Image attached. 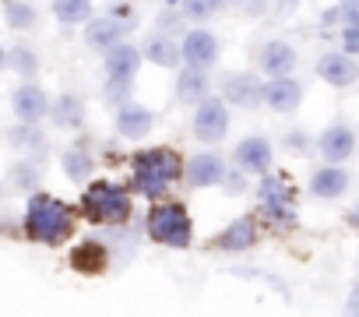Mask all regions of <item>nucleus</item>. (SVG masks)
<instances>
[{
	"mask_svg": "<svg viewBox=\"0 0 359 317\" xmlns=\"http://www.w3.org/2000/svg\"><path fill=\"white\" fill-rule=\"evenodd\" d=\"M180 177H184V158L169 144L144 148L130 158V191L148 201H158Z\"/></svg>",
	"mask_w": 359,
	"mask_h": 317,
	"instance_id": "obj_1",
	"label": "nucleus"
},
{
	"mask_svg": "<svg viewBox=\"0 0 359 317\" xmlns=\"http://www.w3.org/2000/svg\"><path fill=\"white\" fill-rule=\"evenodd\" d=\"M22 229L32 243H43V247H60L71 233H74V212L53 198V194H32L29 205H25V219H22Z\"/></svg>",
	"mask_w": 359,
	"mask_h": 317,
	"instance_id": "obj_2",
	"label": "nucleus"
},
{
	"mask_svg": "<svg viewBox=\"0 0 359 317\" xmlns=\"http://www.w3.org/2000/svg\"><path fill=\"white\" fill-rule=\"evenodd\" d=\"M134 212V198L130 187L116 184V180H95L85 187L81 198V215L95 226H123Z\"/></svg>",
	"mask_w": 359,
	"mask_h": 317,
	"instance_id": "obj_3",
	"label": "nucleus"
},
{
	"mask_svg": "<svg viewBox=\"0 0 359 317\" xmlns=\"http://www.w3.org/2000/svg\"><path fill=\"white\" fill-rule=\"evenodd\" d=\"M144 229L155 243L162 247H176L184 250L194 243V222H191V212L180 205V201H158L148 219H144Z\"/></svg>",
	"mask_w": 359,
	"mask_h": 317,
	"instance_id": "obj_4",
	"label": "nucleus"
},
{
	"mask_svg": "<svg viewBox=\"0 0 359 317\" xmlns=\"http://www.w3.org/2000/svg\"><path fill=\"white\" fill-rule=\"evenodd\" d=\"M257 198H261V212L275 226L289 229L296 222V208H292L296 205V194H292V184L282 173H264L261 184H257Z\"/></svg>",
	"mask_w": 359,
	"mask_h": 317,
	"instance_id": "obj_5",
	"label": "nucleus"
},
{
	"mask_svg": "<svg viewBox=\"0 0 359 317\" xmlns=\"http://www.w3.org/2000/svg\"><path fill=\"white\" fill-rule=\"evenodd\" d=\"M219 99L236 109H257L264 106V78L250 71H229L219 81Z\"/></svg>",
	"mask_w": 359,
	"mask_h": 317,
	"instance_id": "obj_6",
	"label": "nucleus"
},
{
	"mask_svg": "<svg viewBox=\"0 0 359 317\" xmlns=\"http://www.w3.org/2000/svg\"><path fill=\"white\" fill-rule=\"evenodd\" d=\"M191 134H194V141H201V144H219V141L229 134V106H226L219 95H208L201 106H194Z\"/></svg>",
	"mask_w": 359,
	"mask_h": 317,
	"instance_id": "obj_7",
	"label": "nucleus"
},
{
	"mask_svg": "<svg viewBox=\"0 0 359 317\" xmlns=\"http://www.w3.org/2000/svg\"><path fill=\"white\" fill-rule=\"evenodd\" d=\"M137 29V18H116V15H92L85 22V46L95 50V53H106L113 50L116 43H123L130 32Z\"/></svg>",
	"mask_w": 359,
	"mask_h": 317,
	"instance_id": "obj_8",
	"label": "nucleus"
},
{
	"mask_svg": "<svg viewBox=\"0 0 359 317\" xmlns=\"http://www.w3.org/2000/svg\"><path fill=\"white\" fill-rule=\"evenodd\" d=\"M219 53H222V43L208 29H184V36H180V60L187 67L208 71L219 64Z\"/></svg>",
	"mask_w": 359,
	"mask_h": 317,
	"instance_id": "obj_9",
	"label": "nucleus"
},
{
	"mask_svg": "<svg viewBox=\"0 0 359 317\" xmlns=\"http://www.w3.org/2000/svg\"><path fill=\"white\" fill-rule=\"evenodd\" d=\"M313 151L324 158L327 166H341L355 155V130L348 123H331L313 137Z\"/></svg>",
	"mask_w": 359,
	"mask_h": 317,
	"instance_id": "obj_10",
	"label": "nucleus"
},
{
	"mask_svg": "<svg viewBox=\"0 0 359 317\" xmlns=\"http://www.w3.org/2000/svg\"><path fill=\"white\" fill-rule=\"evenodd\" d=\"M233 163H236V170L247 173V177H264V173L271 170V163H275V148H271L268 137L250 134V137H243V141L236 144Z\"/></svg>",
	"mask_w": 359,
	"mask_h": 317,
	"instance_id": "obj_11",
	"label": "nucleus"
},
{
	"mask_svg": "<svg viewBox=\"0 0 359 317\" xmlns=\"http://www.w3.org/2000/svg\"><path fill=\"white\" fill-rule=\"evenodd\" d=\"M11 109H15L18 123H43L50 113V95L36 81H22L11 92Z\"/></svg>",
	"mask_w": 359,
	"mask_h": 317,
	"instance_id": "obj_12",
	"label": "nucleus"
},
{
	"mask_svg": "<svg viewBox=\"0 0 359 317\" xmlns=\"http://www.w3.org/2000/svg\"><path fill=\"white\" fill-rule=\"evenodd\" d=\"M296 64H299V57H296L292 43H285V39H268L257 53V67L268 81L271 78H289L296 71Z\"/></svg>",
	"mask_w": 359,
	"mask_h": 317,
	"instance_id": "obj_13",
	"label": "nucleus"
},
{
	"mask_svg": "<svg viewBox=\"0 0 359 317\" xmlns=\"http://www.w3.org/2000/svg\"><path fill=\"white\" fill-rule=\"evenodd\" d=\"M317 78L331 88H348V85L359 81V64H355V57H345L341 50H331V53L317 57Z\"/></svg>",
	"mask_w": 359,
	"mask_h": 317,
	"instance_id": "obj_14",
	"label": "nucleus"
},
{
	"mask_svg": "<svg viewBox=\"0 0 359 317\" xmlns=\"http://www.w3.org/2000/svg\"><path fill=\"white\" fill-rule=\"evenodd\" d=\"M226 158L219 155V151H198L191 163L184 166V173H187V184L194 187V191H205V187H219L222 184V177H226Z\"/></svg>",
	"mask_w": 359,
	"mask_h": 317,
	"instance_id": "obj_15",
	"label": "nucleus"
},
{
	"mask_svg": "<svg viewBox=\"0 0 359 317\" xmlns=\"http://www.w3.org/2000/svg\"><path fill=\"white\" fill-rule=\"evenodd\" d=\"M102 67H106V81H134L141 67V50L123 39L102 53Z\"/></svg>",
	"mask_w": 359,
	"mask_h": 317,
	"instance_id": "obj_16",
	"label": "nucleus"
},
{
	"mask_svg": "<svg viewBox=\"0 0 359 317\" xmlns=\"http://www.w3.org/2000/svg\"><path fill=\"white\" fill-rule=\"evenodd\" d=\"M299 102H303V85H299L292 74H289V78H271V81H264V106H268L271 113H278V116L296 113Z\"/></svg>",
	"mask_w": 359,
	"mask_h": 317,
	"instance_id": "obj_17",
	"label": "nucleus"
},
{
	"mask_svg": "<svg viewBox=\"0 0 359 317\" xmlns=\"http://www.w3.org/2000/svg\"><path fill=\"white\" fill-rule=\"evenodd\" d=\"M257 236H261V229H257V219H250V215H240V219H233L219 236H215V250H226V254H243V250H250L254 243H257Z\"/></svg>",
	"mask_w": 359,
	"mask_h": 317,
	"instance_id": "obj_18",
	"label": "nucleus"
},
{
	"mask_svg": "<svg viewBox=\"0 0 359 317\" xmlns=\"http://www.w3.org/2000/svg\"><path fill=\"white\" fill-rule=\"evenodd\" d=\"M151 127H155V113H151L148 106L127 102V106L116 109V134H120L123 141H141V137L151 134Z\"/></svg>",
	"mask_w": 359,
	"mask_h": 317,
	"instance_id": "obj_19",
	"label": "nucleus"
},
{
	"mask_svg": "<svg viewBox=\"0 0 359 317\" xmlns=\"http://www.w3.org/2000/svg\"><path fill=\"white\" fill-rule=\"evenodd\" d=\"M46 120H50L57 130H81V127H85V102H81V95L60 92L57 99H50Z\"/></svg>",
	"mask_w": 359,
	"mask_h": 317,
	"instance_id": "obj_20",
	"label": "nucleus"
},
{
	"mask_svg": "<svg viewBox=\"0 0 359 317\" xmlns=\"http://www.w3.org/2000/svg\"><path fill=\"white\" fill-rule=\"evenodd\" d=\"M8 144L15 148V151H22L25 158H32V163H39V158L46 155V148H50V141H46V130L39 127V123H15V127H8Z\"/></svg>",
	"mask_w": 359,
	"mask_h": 317,
	"instance_id": "obj_21",
	"label": "nucleus"
},
{
	"mask_svg": "<svg viewBox=\"0 0 359 317\" xmlns=\"http://www.w3.org/2000/svg\"><path fill=\"white\" fill-rule=\"evenodd\" d=\"M208 95H212V78H208V71L180 67V74H176V102H180V106H201Z\"/></svg>",
	"mask_w": 359,
	"mask_h": 317,
	"instance_id": "obj_22",
	"label": "nucleus"
},
{
	"mask_svg": "<svg viewBox=\"0 0 359 317\" xmlns=\"http://www.w3.org/2000/svg\"><path fill=\"white\" fill-rule=\"evenodd\" d=\"M348 184H352V177L341 170V166H320L313 177H310V194L313 198H320V201H338L345 191H348Z\"/></svg>",
	"mask_w": 359,
	"mask_h": 317,
	"instance_id": "obj_23",
	"label": "nucleus"
},
{
	"mask_svg": "<svg viewBox=\"0 0 359 317\" xmlns=\"http://www.w3.org/2000/svg\"><path fill=\"white\" fill-rule=\"evenodd\" d=\"M141 60H151L155 67H165V71H172V67H180L184 60H180V43L176 39H169V36H148L141 46Z\"/></svg>",
	"mask_w": 359,
	"mask_h": 317,
	"instance_id": "obj_24",
	"label": "nucleus"
},
{
	"mask_svg": "<svg viewBox=\"0 0 359 317\" xmlns=\"http://www.w3.org/2000/svg\"><path fill=\"white\" fill-rule=\"evenodd\" d=\"M60 170L71 184H88L92 173H95V158L85 144H71V148L60 151Z\"/></svg>",
	"mask_w": 359,
	"mask_h": 317,
	"instance_id": "obj_25",
	"label": "nucleus"
},
{
	"mask_svg": "<svg viewBox=\"0 0 359 317\" xmlns=\"http://www.w3.org/2000/svg\"><path fill=\"white\" fill-rule=\"evenodd\" d=\"M106 264H109V254L95 240H85L71 250V268L81 271V275H99V271H106Z\"/></svg>",
	"mask_w": 359,
	"mask_h": 317,
	"instance_id": "obj_26",
	"label": "nucleus"
},
{
	"mask_svg": "<svg viewBox=\"0 0 359 317\" xmlns=\"http://www.w3.org/2000/svg\"><path fill=\"white\" fill-rule=\"evenodd\" d=\"M0 11H4L8 29H15V32H29V29H36V22H39V11L32 8V0H4V4H0Z\"/></svg>",
	"mask_w": 359,
	"mask_h": 317,
	"instance_id": "obj_27",
	"label": "nucleus"
},
{
	"mask_svg": "<svg viewBox=\"0 0 359 317\" xmlns=\"http://www.w3.org/2000/svg\"><path fill=\"white\" fill-rule=\"evenodd\" d=\"M8 71L22 74V81H32L39 74V53L32 46H25V43H15L8 50Z\"/></svg>",
	"mask_w": 359,
	"mask_h": 317,
	"instance_id": "obj_28",
	"label": "nucleus"
},
{
	"mask_svg": "<svg viewBox=\"0 0 359 317\" xmlns=\"http://www.w3.org/2000/svg\"><path fill=\"white\" fill-rule=\"evenodd\" d=\"M53 18L60 25H85L92 18V0H53Z\"/></svg>",
	"mask_w": 359,
	"mask_h": 317,
	"instance_id": "obj_29",
	"label": "nucleus"
},
{
	"mask_svg": "<svg viewBox=\"0 0 359 317\" xmlns=\"http://www.w3.org/2000/svg\"><path fill=\"white\" fill-rule=\"evenodd\" d=\"M176 8L184 15V22H208L226 8V0H180Z\"/></svg>",
	"mask_w": 359,
	"mask_h": 317,
	"instance_id": "obj_30",
	"label": "nucleus"
},
{
	"mask_svg": "<svg viewBox=\"0 0 359 317\" xmlns=\"http://www.w3.org/2000/svg\"><path fill=\"white\" fill-rule=\"evenodd\" d=\"M8 180H11V187L22 191V194H25V191H36V187H39V163H32V158H22V163L11 166Z\"/></svg>",
	"mask_w": 359,
	"mask_h": 317,
	"instance_id": "obj_31",
	"label": "nucleus"
},
{
	"mask_svg": "<svg viewBox=\"0 0 359 317\" xmlns=\"http://www.w3.org/2000/svg\"><path fill=\"white\" fill-rule=\"evenodd\" d=\"M184 29H187V22H184V15H180L176 8H165L158 15V22H155V36H169V39H180Z\"/></svg>",
	"mask_w": 359,
	"mask_h": 317,
	"instance_id": "obj_32",
	"label": "nucleus"
},
{
	"mask_svg": "<svg viewBox=\"0 0 359 317\" xmlns=\"http://www.w3.org/2000/svg\"><path fill=\"white\" fill-rule=\"evenodd\" d=\"M130 92H134V81H106V88H102V99H106V106H127V102H134L130 99Z\"/></svg>",
	"mask_w": 359,
	"mask_h": 317,
	"instance_id": "obj_33",
	"label": "nucleus"
},
{
	"mask_svg": "<svg viewBox=\"0 0 359 317\" xmlns=\"http://www.w3.org/2000/svg\"><path fill=\"white\" fill-rule=\"evenodd\" d=\"M226 8H233L243 18H261L268 11V0H226Z\"/></svg>",
	"mask_w": 359,
	"mask_h": 317,
	"instance_id": "obj_34",
	"label": "nucleus"
},
{
	"mask_svg": "<svg viewBox=\"0 0 359 317\" xmlns=\"http://www.w3.org/2000/svg\"><path fill=\"white\" fill-rule=\"evenodd\" d=\"M285 148H289L292 155H310V151H313V137H310L306 130H299V127H296V130H289V134H285Z\"/></svg>",
	"mask_w": 359,
	"mask_h": 317,
	"instance_id": "obj_35",
	"label": "nucleus"
},
{
	"mask_svg": "<svg viewBox=\"0 0 359 317\" xmlns=\"http://www.w3.org/2000/svg\"><path fill=\"white\" fill-rule=\"evenodd\" d=\"M229 198H240L243 191H247V173H240V170H226V177H222V184H219Z\"/></svg>",
	"mask_w": 359,
	"mask_h": 317,
	"instance_id": "obj_36",
	"label": "nucleus"
},
{
	"mask_svg": "<svg viewBox=\"0 0 359 317\" xmlns=\"http://www.w3.org/2000/svg\"><path fill=\"white\" fill-rule=\"evenodd\" d=\"M341 53L359 57V25H341Z\"/></svg>",
	"mask_w": 359,
	"mask_h": 317,
	"instance_id": "obj_37",
	"label": "nucleus"
},
{
	"mask_svg": "<svg viewBox=\"0 0 359 317\" xmlns=\"http://www.w3.org/2000/svg\"><path fill=\"white\" fill-rule=\"evenodd\" d=\"M338 22L341 25H359V0H338Z\"/></svg>",
	"mask_w": 359,
	"mask_h": 317,
	"instance_id": "obj_38",
	"label": "nucleus"
},
{
	"mask_svg": "<svg viewBox=\"0 0 359 317\" xmlns=\"http://www.w3.org/2000/svg\"><path fill=\"white\" fill-rule=\"evenodd\" d=\"M345 317H359V285H352V292H348V299H345V310H341Z\"/></svg>",
	"mask_w": 359,
	"mask_h": 317,
	"instance_id": "obj_39",
	"label": "nucleus"
},
{
	"mask_svg": "<svg viewBox=\"0 0 359 317\" xmlns=\"http://www.w3.org/2000/svg\"><path fill=\"white\" fill-rule=\"evenodd\" d=\"M320 25H341V22H338V8H327V11L320 15Z\"/></svg>",
	"mask_w": 359,
	"mask_h": 317,
	"instance_id": "obj_40",
	"label": "nucleus"
},
{
	"mask_svg": "<svg viewBox=\"0 0 359 317\" xmlns=\"http://www.w3.org/2000/svg\"><path fill=\"white\" fill-rule=\"evenodd\" d=\"M345 222H348L352 229H359V205H355V208H348V215H345Z\"/></svg>",
	"mask_w": 359,
	"mask_h": 317,
	"instance_id": "obj_41",
	"label": "nucleus"
},
{
	"mask_svg": "<svg viewBox=\"0 0 359 317\" xmlns=\"http://www.w3.org/2000/svg\"><path fill=\"white\" fill-rule=\"evenodd\" d=\"M0 71H8V50L0 46Z\"/></svg>",
	"mask_w": 359,
	"mask_h": 317,
	"instance_id": "obj_42",
	"label": "nucleus"
},
{
	"mask_svg": "<svg viewBox=\"0 0 359 317\" xmlns=\"http://www.w3.org/2000/svg\"><path fill=\"white\" fill-rule=\"evenodd\" d=\"M278 4H282V8H292V4H299V0H278Z\"/></svg>",
	"mask_w": 359,
	"mask_h": 317,
	"instance_id": "obj_43",
	"label": "nucleus"
},
{
	"mask_svg": "<svg viewBox=\"0 0 359 317\" xmlns=\"http://www.w3.org/2000/svg\"><path fill=\"white\" fill-rule=\"evenodd\" d=\"M180 4V0H165V8H176Z\"/></svg>",
	"mask_w": 359,
	"mask_h": 317,
	"instance_id": "obj_44",
	"label": "nucleus"
},
{
	"mask_svg": "<svg viewBox=\"0 0 359 317\" xmlns=\"http://www.w3.org/2000/svg\"><path fill=\"white\" fill-rule=\"evenodd\" d=\"M0 198H4V187H0Z\"/></svg>",
	"mask_w": 359,
	"mask_h": 317,
	"instance_id": "obj_45",
	"label": "nucleus"
},
{
	"mask_svg": "<svg viewBox=\"0 0 359 317\" xmlns=\"http://www.w3.org/2000/svg\"><path fill=\"white\" fill-rule=\"evenodd\" d=\"M109 4H120V0H109Z\"/></svg>",
	"mask_w": 359,
	"mask_h": 317,
	"instance_id": "obj_46",
	"label": "nucleus"
}]
</instances>
